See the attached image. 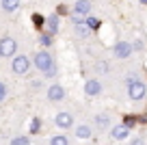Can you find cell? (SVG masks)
Segmentation results:
<instances>
[{
	"label": "cell",
	"instance_id": "3",
	"mask_svg": "<svg viewBox=\"0 0 147 145\" xmlns=\"http://www.w3.org/2000/svg\"><path fill=\"white\" fill-rule=\"evenodd\" d=\"M18 52V41L13 37H2L0 39V59H9Z\"/></svg>",
	"mask_w": 147,
	"mask_h": 145
},
{
	"label": "cell",
	"instance_id": "7",
	"mask_svg": "<svg viewBox=\"0 0 147 145\" xmlns=\"http://www.w3.org/2000/svg\"><path fill=\"white\" fill-rule=\"evenodd\" d=\"M54 123H56V128H61V130H67V128L74 126V117L69 113H59L54 117Z\"/></svg>",
	"mask_w": 147,
	"mask_h": 145
},
{
	"label": "cell",
	"instance_id": "16",
	"mask_svg": "<svg viewBox=\"0 0 147 145\" xmlns=\"http://www.w3.org/2000/svg\"><path fill=\"white\" fill-rule=\"evenodd\" d=\"M74 28H76V35H80V37H89V35H91V30H89V28H87V24H76V26H74Z\"/></svg>",
	"mask_w": 147,
	"mask_h": 145
},
{
	"label": "cell",
	"instance_id": "8",
	"mask_svg": "<svg viewBox=\"0 0 147 145\" xmlns=\"http://www.w3.org/2000/svg\"><path fill=\"white\" fill-rule=\"evenodd\" d=\"M91 0H76V2H74V13L76 15H80V18H82V15H89L91 13Z\"/></svg>",
	"mask_w": 147,
	"mask_h": 145
},
{
	"label": "cell",
	"instance_id": "9",
	"mask_svg": "<svg viewBox=\"0 0 147 145\" xmlns=\"http://www.w3.org/2000/svg\"><path fill=\"white\" fill-rule=\"evenodd\" d=\"M46 95H48V100H50V102H61L65 98V89L61 85H52L50 89H48Z\"/></svg>",
	"mask_w": 147,
	"mask_h": 145
},
{
	"label": "cell",
	"instance_id": "4",
	"mask_svg": "<svg viewBox=\"0 0 147 145\" xmlns=\"http://www.w3.org/2000/svg\"><path fill=\"white\" fill-rule=\"evenodd\" d=\"M11 69H13V74H18V76L28 74V69H30V61H28V56H24V54L13 56V61H11Z\"/></svg>",
	"mask_w": 147,
	"mask_h": 145
},
{
	"label": "cell",
	"instance_id": "11",
	"mask_svg": "<svg viewBox=\"0 0 147 145\" xmlns=\"http://www.w3.org/2000/svg\"><path fill=\"white\" fill-rule=\"evenodd\" d=\"M110 136L115 141H123V139H128L130 136V128H125V126H115L113 130H110Z\"/></svg>",
	"mask_w": 147,
	"mask_h": 145
},
{
	"label": "cell",
	"instance_id": "12",
	"mask_svg": "<svg viewBox=\"0 0 147 145\" xmlns=\"http://www.w3.org/2000/svg\"><path fill=\"white\" fill-rule=\"evenodd\" d=\"M0 7H2L5 13H15V11L20 9V0H2Z\"/></svg>",
	"mask_w": 147,
	"mask_h": 145
},
{
	"label": "cell",
	"instance_id": "21",
	"mask_svg": "<svg viewBox=\"0 0 147 145\" xmlns=\"http://www.w3.org/2000/svg\"><path fill=\"white\" fill-rule=\"evenodd\" d=\"M32 20H35V26H43V22H46V20H43L39 13H35V15H32Z\"/></svg>",
	"mask_w": 147,
	"mask_h": 145
},
{
	"label": "cell",
	"instance_id": "15",
	"mask_svg": "<svg viewBox=\"0 0 147 145\" xmlns=\"http://www.w3.org/2000/svg\"><path fill=\"white\" fill-rule=\"evenodd\" d=\"M50 145H69V139L65 134H56L50 139Z\"/></svg>",
	"mask_w": 147,
	"mask_h": 145
},
{
	"label": "cell",
	"instance_id": "18",
	"mask_svg": "<svg viewBox=\"0 0 147 145\" xmlns=\"http://www.w3.org/2000/svg\"><path fill=\"white\" fill-rule=\"evenodd\" d=\"M95 72L97 74H108V63H106V61H97L95 63Z\"/></svg>",
	"mask_w": 147,
	"mask_h": 145
},
{
	"label": "cell",
	"instance_id": "20",
	"mask_svg": "<svg viewBox=\"0 0 147 145\" xmlns=\"http://www.w3.org/2000/svg\"><path fill=\"white\" fill-rule=\"evenodd\" d=\"M9 145H30V141H28V136H15Z\"/></svg>",
	"mask_w": 147,
	"mask_h": 145
},
{
	"label": "cell",
	"instance_id": "10",
	"mask_svg": "<svg viewBox=\"0 0 147 145\" xmlns=\"http://www.w3.org/2000/svg\"><path fill=\"white\" fill-rule=\"evenodd\" d=\"M46 35H56V30H59V15H50V18H46Z\"/></svg>",
	"mask_w": 147,
	"mask_h": 145
},
{
	"label": "cell",
	"instance_id": "2",
	"mask_svg": "<svg viewBox=\"0 0 147 145\" xmlns=\"http://www.w3.org/2000/svg\"><path fill=\"white\" fill-rule=\"evenodd\" d=\"M145 95H147L145 82H141V80H130L128 82V98L132 102H141Z\"/></svg>",
	"mask_w": 147,
	"mask_h": 145
},
{
	"label": "cell",
	"instance_id": "13",
	"mask_svg": "<svg viewBox=\"0 0 147 145\" xmlns=\"http://www.w3.org/2000/svg\"><path fill=\"white\" fill-rule=\"evenodd\" d=\"M95 126L100 128V130L108 128V126H110V117H108L106 113H100V115H95Z\"/></svg>",
	"mask_w": 147,
	"mask_h": 145
},
{
	"label": "cell",
	"instance_id": "5",
	"mask_svg": "<svg viewBox=\"0 0 147 145\" xmlns=\"http://www.w3.org/2000/svg\"><path fill=\"white\" fill-rule=\"evenodd\" d=\"M113 56L115 59H128V56H132V45L128 41H117L113 45Z\"/></svg>",
	"mask_w": 147,
	"mask_h": 145
},
{
	"label": "cell",
	"instance_id": "25",
	"mask_svg": "<svg viewBox=\"0 0 147 145\" xmlns=\"http://www.w3.org/2000/svg\"><path fill=\"white\" fill-rule=\"evenodd\" d=\"M141 2H143V5H147V0H141Z\"/></svg>",
	"mask_w": 147,
	"mask_h": 145
},
{
	"label": "cell",
	"instance_id": "19",
	"mask_svg": "<svg viewBox=\"0 0 147 145\" xmlns=\"http://www.w3.org/2000/svg\"><path fill=\"white\" fill-rule=\"evenodd\" d=\"M52 41H54V39H52L50 35H46V33H43V35L39 37V43H41L43 48H50V45H52Z\"/></svg>",
	"mask_w": 147,
	"mask_h": 145
},
{
	"label": "cell",
	"instance_id": "6",
	"mask_svg": "<svg viewBox=\"0 0 147 145\" xmlns=\"http://www.w3.org/2000/svg\"><path fill=\"white\" fill-rule=\"evenodd\" d=\"M84 93H87L89 98H97V95L102 93V82L97 80V78L87 80V82H84Z\"/></svg>",
	"mask_w": 147,
	"mask_h": 145
},
{
	"label": "cell",
	"instance_id": "22",
	"mask_svg": "<svg viewBox=\"0 0 147 145\" xmlns=\"http://www.w3.org/2000/svg\"><path fill=\"white\" fill-rule=\"evenodd\" d=\"M39 126H41V121H39V119H32V126H30V132H39Z\"/></svg>",
	"mask_w": 147,
	"mask_h": 145
},
{
	"label": "cell",
	"instance_id": "23",
	"mask_svg": "<svg viewBox=\"0 0 147 145\" xmlns=\"http://www.w3.org/2000/svg\"><path fill=\"white\" fill-rule=\"evenodd\" d=\"M5 98H7V85H5V82H0V102L5 100Z\"/></svg>",
	"mask_w": 147,
	"mask_h": 145
},
{
	"label": "cell",
	"instance_id": "24",
	"mask_svg": "<svg viewBox=\"0 0 147 145\" xmlns=\"http://www.w3.org/2000/svg\"><path fill=\"white\" fill-rule=\"evenodd\" d=\"M130 145H143V139H134V141H132Z\"/></svg>",
	"mask_w": 147,
	"mask_h": 145
},
{
	"label": "cell",
	"instance_id": "17",
	"mask_svg": "<svg viewBox=\"0 0 147 145\" xmlns=\"http://www.w3.org/2000/svg\"><path fill=\"white\" fill-rule=\"evenodd\" d=\"M84 24H87V28H89L91 33L100 28V20H97V18H87V20H84Z\"/></svg>",
	"mask_w": 147,
	"mask_h": 145
},
{
	"label": "cell",
	"instance_id": "1",
	"mask_svg": "<svg viewBox=\"0 0 147 145\" xmlns=\"http://www.w3.org/2000/svg\"><path fill=\"white\" fill-rule=\"evenodd\" d=\"M35 67L39 69V72H41L43 76H46V74L50 72L52 67H56V63H54V56H52L48 50L37 52V54H35Z\"/></svg>",
	"mask_w": 147,
	"mask_h": 145
},
{
	"label": "cell",
	"instance_id": "14",
	"mask_svg": "<svg viewBox=\"0 0 147 145\" xmlns=\"http://www.w3.org/2000/svg\"><path fill=\"white\" fill-rule=\"evenodd\" d=\"M76 136H78V139H89V136H91V128L89 126H76Z\"/></svg>",
	"mask_w": 147,
	"mask_h": 145
}]
</instances>
